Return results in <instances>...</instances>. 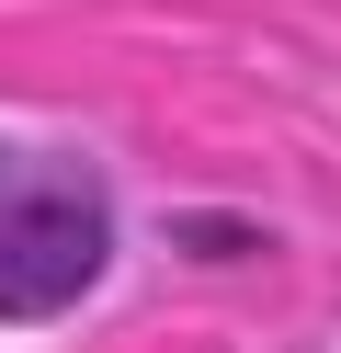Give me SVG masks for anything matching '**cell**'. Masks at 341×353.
Masks as SVG:
<instances>
[{
    "label": "cell",
    "mask_w": 341,
    "mask_h": 353,
    "mask_svg": "<svg viewBox=\"0 0 341 353\" xmlns=\"http://www.w3.org/2000/svg\"><path fill=\"white\" fill-rule=\"evenodd\" d=\"M114 262V216L91 183L68 171H23L0 183V319H57L103 285Z\"/></svg>",
    "instance_id": "obj_1"
}]
</instances>
